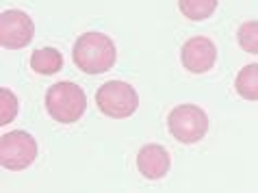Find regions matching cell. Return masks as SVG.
Segmentation results:
<instances>
[{
  "instance_id": "cell-1",
  "label": "cell",
  "mask_w": 258,
  "mask_h": 193,
  "mask_svg": "<svg viewBox=\"0 0 258 193\" xmlns=\"http://www.w3.org/2000/svg\"><path fill=\"white\" fill-rule=\"evenodd\" d=\"M72 59L85 74H104L115 66L117 50L109 35L89 31L76 39L72 48Z\"/></svg>"
},
{
  "instance_id": "cell-2",
  "label": "cell",
  "mask_w": 258,
  "mask_h": 193,
  "mask_svg": "<svg viewBox=\"0 0 258 193\" xmlns=\"http://www.w3.org/2000/svg\"><path fill=\"white\" fill-rule=\"evenodd\" d=\"M87 109V96L76 83L63 81L52 85L46 91V111L48 115L61 124H74L83 117Z\"/></svg>"
},
{
  "instance_id": "cell-3",
  "label": "cell",
  "mask_w": 258,
  "mask_h": 193,
  "mask_svg": "<svg viewBox=\"0 0 258 193\" xmlns=\"http://www.w3.org/2000/svg\"><path fill=\"white\" fill-rule=\"evenodd\" d=\"M167 128L180 144H198L209 133V115L196 104H178L167 115Z\"/></svg>"
},
{
  "instance_id": "cell-4",
  "label": "cell",
  "mask_w": 258,
  "mask_h": 193,
  "mask_svg": "<svg viewBox=\"0 0 258 193\" xmlns=\"http://www.w3.org/2000/svg\"><path fill=\"white\" fill-rule=\"evenodd\" d=\"M96 104L102 115L113 119L131 117L139 106V96L133 85L124 81H109L96 91Z\"/></svg>"
},
{
  "instance_id": "cell-5",
  "label": "cell",
  "mask_w": 258,
  "mask_h": 193,
  "mask_svg": "<svg viewBox=\"0 0 258 193\" xmlns=\"http://www.w3.org/2000/svg\"><path fill=\"white\" fill-rule=\"evenodd\" d=\"M37 141L24 131L5 133L0 139V165L9 171H22L37 159Z\"/></svg>"
},
{
  "instance_id": "cell-6",
  "label": "cell",
  "mask_w": 258,
  "mask_h": 193,
  "mask_svg": "<svg viewBox=\"0 0 258 193\" xmlns=\"http://www.w3.org/2000/svg\"><path fill=\"white\" fill-rule=\"evenodd\" d=\"M35 35V22L31 16L18 9L3 11L0 16V46L7 50H20L31 44Z\"/></svg>"
},
{
  "instance_id": "cell-7",
  "label": "cell",
  "mask_w": 258,
  "mask_h": 193,
  "mask_svg": "<svg viewBox=\"0 0 258 193\" xmlns=\"http://www.w3.org/2000/svg\"><path fill=\"white\" fill-rule=\"evenodd\" d=\"M180 61L184 70L193 74H204L213 70L215 61H217V48H215L213 39L204 37V35H196L189 37L180 48Z\"/></svg>"
},
{
  "instance_id": "cell-8",
  "label": "cell",
  "mask_w": 258,
  "mask_h": 193,
  "mask_svg": "<svg viewBox=\"0 0 258 193\" xmlns=\"http://www.w3.org/2000/svg\"><path fill=\"white\" fill-rule=\"evenodd\" d=\"M171 167L169 152L159 144H148L139 150L137 154V169L143 178L148 180H161L167 176V171Z\"/></svg>"
},
{
  "instance_id": "cell-9",
  "label": "cell",
  "mask_w": 258,
  "mask_h": 193,
  "mask_svg": "<svg viewBox=\"0 0 258 193\" xmlns=\"http://www.w3.org/2000/svg\"><path fill=\"white\" fill-rule=\"evenodd\" d=\"M63 68V54L56 48H41L31 54V70L41 76H52L61 72Z\"/></svg>"
},
{
  "instance_id": "cell-10",
  "label": "cell",
  "mask_w": 258,
  "mask_h": 193,
  "mask_svg": "<svg viewBox=\"0 0 258 193\" xmlns=\"http://www.w3.org/2000/svg\"><path fill=\"white\" fill-rule=\"evenodd\" d=\"M234 89L236 94L245 100H258V63L241 68L234 78Z\"/></svg>"
},
{
  "instance_id": "cell-11",
  "label": "cell",
  "mask_w": 258,
  "mask_h": 193,
  "mask_svg": "<svg viewBox=\"0 0 258 193\" xmlns=\"http://www.w3.org/2000/svg\"><path fill=\"white\" fill-rule=\"evenodd\" d=\"M178 9L187 20L202 22V20L211 18L213 11L217 9V0H178Z\"/></svg>"
},
{
  "instance_id": "cell-12",
  "label": "cell",
  "mask_w": 258,
  "mask_h": 193,
  "mask_svg": "<svg viewBox=\"0 0 258 193\" xmlns=\"http://www.w3.org/2000/svg\"><path fill=\"white\" fill-rule=\"evenodd\" d=\"M236 39L239 46L249 54H258V20H249L243 22L236 31Z\"/></svg>"
},
{
  "instance_id": "cell-13",
  "label": "cell",
  "mask_w": 258,
  "mask_h": 193,
  "mask_svg": "<svg viewBox=\"0 0 258 193\" xmlns=\"http://www.w3.org/2000/svg\"><path fill=\"white\" fill-rule=\"evenodd\" d=\"M18 109H20V102L16 94L7 87H0V126L11 124L18 115Z\"/></svg>"
}]
</instances>
